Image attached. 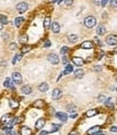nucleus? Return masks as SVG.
<instances>
[{
	"label": "nucleus",
	"mask_w": 117,
	"mask_h": 135,
	"mask_svg": "<svg viewBox=\"0 0 117 135\" xmlns=\"http://www.w3.org/2000/svg\"><path fill=\"white\" fill-rule=\"evenodd\" d=\"M96 24H97V20H96V17L92 15L87 16L85 20H84V25H85L87 28H94V27L96 26Z\"/></svg>",
	"instance_id": "nucleus-1"
},
{
	"label": "nucleus",
	"mask_w": 117,
	"mask_h": 135,
	"mask_svg": "<svg viewBox=\"0 0 117 135\" xmlns=\"http://www.w3.org/2000/svg\"><path fill=\"white\" fill-rule=\"evenodd\" d=\"M47 59L50 61V63L51 64H53V65H57L59 63V57H58V55L55 53H51V54H48V56H47Z\"/></svg>",
	"instance_id": "nucleus-2"
},
{
	"label": "nucleus",
	"mask_w": 117,
	"mask_h": 135,
	"mask_svg": "<svg viewBox=\"0 0 117 135\" xmlns=\"http://www.w3.org/2000/svg\"><path fill=\"white\" fill-rule=\"evenodd\" d=\"M27 9H28V4L26 2H20V3L16 5V10H17L18 13H25Z\"/></svg>",
	"instance_id": "nucleus-3"
},
{
	"label": "nucleus",
	"mask_w": 117,
	"mask_h": 135,
	"mask_svg": "<svg viewBox=\"0 0 117 135\" xmlns=\"http://www.w3.org/2000/svg\"><path fill=\"white\" fill-rule=\"evenodd\" d=\"M105 41H106L108 45H116L117 44V37L115 35H108Z\"/></svg>",
	"instance_id": "nucleus-4"
},
{
	"label": "nucleus",
	"mask_w": 117,
	"mask_h": 135,
	"mask_svg": "<svg viewBox=\"0 0 117 135\" xmlns=\"http://www.w3.org/2000/svg\"><path fill=\"white\" fill-rule=\"evenodd\" d=\"M12 80L14 81L16 84H21V83L23 82V77H21V75L20 74V72H13Z\"/></svg>",
	"instance_id": "nucleus-5"
},
{
	"label": "nucleus",
	"mask_w": 117,
	"mask_h": 135,
	"mask_svg": "<svg viewBox=\"0 0 117 135\" xmlns=\"http://www.w3.org/2000/svg\"><path fill=\"white\" fill-rule=\"evenodd\" d=\"M61 96H62V92H61V90H59V89H55V90L53 91V93H52V97H53L54 99H59Z\"/></svg>",
	"instance_id": "nucleus-6"
},
{
	"label": "nucleus",
	"mask_w": 117,
	"mask_h": 135,
	"mask_svg": "<svg viewBox=\"0 0 117 135\" xmlns=\"http://www.w3.org/2000/svg\"><path fill=\"white\" fill-rule=\"evenodd\" d=\"M44 125H45V119L44 118L38 119V121L36 122V129L37 130H41Z\"/></svg>",
	"instance_id": "nucleus-7"
},
{
	"label": "nucleus",
	"mask_w": 117,
	"mask_h": 135,
	"mask_svg": "<svg viewBox=\"0 0 117 135\" xmlns=\"http://www.w3.org/2000/svg\"><path fill=\"white\" fill-rule=\"evenodd\" d=\"M51 28L54 34H58V32L60 31V25H59V23H57V22H54V23L52 24Z\"/></svg>",
	"instance_id": "nucleus-8"
},
{
	"label": "nucleus",
	"mask_w": 117,
	"mask_h": 135,
	"mask_svg": "<svg viewBox=\"0 0 117 135\" xmlns=\"http://www.w3.org/2000/svg\"><path fill=\"white\" fill-rule=\"evenodd\" d=\"M72 61H73V64L76 65V66H78V67H81V66H83V65H84V61H83V58L77 57V56L73 57V58H72Z\"/></svg>",
	"instance_id": "nucleus-9"
},
{
	"label": "nucleus",
	"mask_w": 117,
	"mask_h": 135,
	"mask_svg": "<svg viewBox=\"0 0 117 135\" xmlns=\"http://www.w3.org/2000/svg\"><path fill=\"white\" fill-rule=\"evenodd\" d=\"M13 120L12 116L10 115V113H7V115H3L1 117V122L2 123H8V122H11V121Z\"/></svg>",
	"instance_id": "nucleus-10"
},
{
	"label": "nucleus",
	"mask_w": 117,
	"mask_h": 135,
	"mask_svg": "<svg viewBox=\"0 0 117 135\" xmlns=\"http://www.w3.org/2000/svg\"><path fill=\"white\" fill-rule=\"evenodd\" d=\"M21 135H32V131L28 126H23L21 129Z\"/></svg>",
	"instance_id": "nucleus-11"
},
{
	"label": "nucleus",
	"mask_w": 117,
	"mask_h": 135,
	"mask_svg": "<svg viewBox=\"0 0 117 135\" xmlns=\"http://www.w3.org/2000/svg\"><path fill=\"white\" fill-rule=\"evenodd\" d=\"M21 93L23 94L28 95V94H30L32 92V89H31V86H29V85H24V86H21Z\"/></svg>",
	"instance_id": "nucleus-12"
},
{
	"label": "nucleus",
	"mask_w": 117,
	"mask_h": 135,
	"mask_svg": "<svg viewBox=\"0 0 117 135\" xmlns=\"http://www.w3.org/2000/svg\"><path fill=\"white\" fill-rule=\"evenodd\" d=\"M56 117L58 118L60 121H64V122H66V121L68 120V116H67V113H64V112H57Z\"/></svg>",
	"instance_id": "nucleus-13"
},
{
	"label": "nucleus",
	"mask_w": 117,
	"mask_h": 135,
	"mask_svg": "<svg viewBox=\"0 0 117 135\" xmlns=\"http://www.w3.org/2000/svg\"><path fill=\"white\" fill-rule=\"evenodd\" d=\"M24 121V117L21 116V117H16V118H13V120L11 121V124L9 125H14V124H17V123H21Z\"/></svg>",
	"instance_id": "nucleus-14"
},
{
	"label": "nucleus",
	"mask_w": 117,
	"mask_h": 135,
	"mask_svg": "<svg viewBox=\"0 0 117 135\" xmlns=\"http://www.w3.org/2000/svg\"><path fill=\"white\" fill-rule=\"evenodd\" d=\"M81 48H83V49H92L94 48V43H92L91 41H84L81 44Z\"/></svg>",
	"instance_id": "nucleus-15"
},
{
	"label": "nucleus",
	"mask_w": 117,
	"mask_h": 135,
	"mask_svg": "<svg viewBox=\"0 0 117 135\" xmlns=\"http://www.w3.org/2000/svg\"><path fill=\"white\" fill-rule=\"evenodd\" d=\"M44 105H45V103H44V101H42V99H38V101L33 103V106L36 108H39V109L44 107Z\"/></svg>",
	"instance_id": "nucleus-16"
},
{
	"label": "nucleus",
	"mask_w": 117,
	"mask_h": 135,
	"mask_svg": "<svg viewBox=\"0 0 117 135\" xmlns=\"http://www.w3.org/2000/svg\"><path fill=\"white\" fill-rule=\"evenodd\" d=\"M106 32V29H105V27L103 25H99L97 28V34L99 35V36H103V35Z\"/></svg>",
	"instance_id": "nucleus-17"
},
{
	"label": "nucleus",
	"mask_w": 117,
	"mask_h": 135,
	"mask_svg": "<svg viewBox=\"0 0 117 135\" xmlns=\"http://www.w3.org/2000/svg\"><path fill=\"white\" fill-rule=\"evenodd\" d=\"M99 130H100V126H99V125L92 126L91 129H89L88 131H87V134H88V135H94L95 133H97V132H99Z\"/></svg>",
	"instance_id": "nucleus-18"
},
{
	"label": "nucleus",
	"mask_w": 117,
	"mask_h": 135,
	"mask_svg": "<svg viewBox=\"0 0 117 135\" xmlns=\"http://www.w3.org/2000/svg\"><path fill=\"white\" fill-rule=\"evenodd\" d=\"M74 77L77 78V79H81V78L84 77V70L83 69H76L74 71Z\"/></svg>",
	"instance_id": "nucleus-19"
},
{
	"label": "nucleus",
	"mask_w": 117,
	"mask_h": 135,
	"mask_svg": "<svg viewBox=\"0 0 117 135\" xmlns=\"http://www.w3.org/2000/svg\"><path fill=\"white\" fill-rule=\"evenodd\" d=\"M43 26H44V28L45 29H48L50 27L52 26V23H51V17H45V20L44 22H43Z\"/></svg>",
	"instance_id": "nucleus-20"
},
{
	"label": "nucleus",
	"mask_w": 117,
	"mask_h": 135,
	"mask_svg": "<svg viewBox=\"0 0 117 135\" xmlns=\"http://www.w3.org/2000/svg\"><path fill=\"white\" fill-rule=\"evenodd\" d=\"M68 40H69L70 42H72V43H75L78 40V36L77 35H74V34L69 35V36H68Z\"/></svg>",
	"instance_id": "nucleus-21"
},
{
	"label": "nucleus",
	"mask_w": 117,
	"mask_h": 135,
	"mask_svg": "<svg viewBox=\"0 0 117 135\" xmlns=\"http://www.w3.org/2000/svg\"><path fill=\"white\" fill-rule=\"evenodd\" d=\"M23 23H24V17L20 16V17H16V18H15L14 24H15V26H16V27H21Z\"/></svg>",
	"instance_id": "nucleus-22"
},
{
	"label": "nucleus",
	"mask_w": 117,
	"mask_h": 135,
	"mask_svg": "<svg viewBox=\"0 0 117 135\" xmlns=\"http://www.w3.org/2000/svg\"><path fill=\"white\" fill-rule=\"evenodd\" d=\"M39 90L41 91V92H46L48 90V84L46 82H42L41 84L39 85Z\"/></svg>",
	"instance_id": "nucleus-23"
},
{
	"label": "nucleus",
	"mask_w": 117,
	"mask_h": 135,
	"mask_svg": "<svg viewBox=\"0 0 117 135\" xmlns=\"http://www.w3.org/2000/svg\"><path fill=\"white\" fill-rule=\"evenodd\" d=\"M18 40H20L21 43H23V44H26V43L28 42V36H27V35H21L20 38H18Z\"/></svg>",
	"instance_id": "nucleus-24"
},
{
	"label": "nucleus",
	"mask_w": 117,
	"mask_h": 135,
	"mask_svg": "<svg viewBox=\"0 0 117 135\" xmlns=\"http://www.w3.org/2000/svg\"><path fill=\"white\" fill-rule=\"evenodd\" d=\"M72 71H73L72 64H68L67 67H66V69L64 70V72H62V74H64V75H68V74H70V72H72Z\"/></svg>",
	"instance_id": "nucleus-25"
},
{
	"label": "nucleus",
	"mask_w": 117,
	"mask_h": 135,
	"mask_svg": "<svg viewBox=\"0 0 117 135\" xmlns=\"http://www.w3.org/2000/svg\"><path fill=\"white\" fill-rule=\"evenodd\" d=\"M97 113H98V110L97 109H90V110H88V111L86 112V117H88V118L94 117V116H96Z\"/></svg>",
	"instance_id": "nucleus-26"
},
{
	"label": "nucleus",
	"mask_w": 117,
	"mask_h": 135,
	"mask_svg": "<svg viewBox=\"0 0 117 135\" xmlns=\"http://www.w3.org/2000/svg\"><path fill=\"white\" fill-rule=\"evenodd\" d=\"M9 104H10V107L12 108V109H16V108H18V103L16 101H14V99H10Z\"/></svg>",
	"instance_id": "nucleus-27"
},
{
	"label": "nucleus",
	"mask_w": 117,
	"mask_h": 135,
	"mask_svg": "<svg viewBox=\"0 0 117 135\" xmlns=\"http://www.w3.org/2000/svg\"><path fill=\"white\" fill-rule=\"evenodd\" d=\"M4 86L5 88H11V89H13L14 86H13V83H12V81H11L10 78H7L4 81Z\"/></svg>",
	"instance_id": "nucleus-28"
},
{
	"label": "nucleus",
	"mask_w": 117,
	"mask_h": 135,
	"mask_svg": "<svg viewBox=\"0 0 117 135\" xmlns=\"http://www.w3.org/2000/svg\"><path fill=\"white\" fill-rule=\"evenodd\" d=\"M105 105L110 108H114V104H113V99L112 98H107L106 102H105Z\"/></svg>",
	"instance_id": "nucleus-29"
},
{
	"label": "nucleus",
	"mask_w": 117,
	"mask_h": 135,
	"mask_svg": "<svg viewBox=\"0 0 117 135\" xmlns=\"http://www.w3.org/2000/svg\"><path fill=\"white\" fill-rule=\"evenodd\" d=\"M21 54H16L15 57L13 58V62H12V63H13V64H16V62H17V61H21Z\"/></svg>",
	"instance_id": "nucleus-30"
},
{
	"label": "nucleus",
	"mask_w": 117,
	"mask_h": 135,
	"mask_svg": "<svg viewBox=\"0 0 117 135\" xmlns=\"http://www.w3.org/2000/svg\"><path fill=\"white\" fill-rule=\"evenodd\" d=\"M0 22H1L2 24H7L8 23V18L5 15H0Z\"/></svg>",
	"instance_id": "nucleus-31"
},
{
	"label": "nucleus",
	"mask_w": 117,
	"mask_h": 135,
	"mask_svg": "<svg viewBox=\"0 0 117 135\" xmlns=\"http://www.w3.org/2000/svg\"><path fill=\"white\" fill-rule=\"evenodd\" d=\"M68 110H69V111H75V110H76V106H75V105H69V106H68Z\"/></svg>",
	"instance_id": "nucleus-32"
},
{
	"label": "nucleus",
	"mask_w": 117,
	"mask_h": 135,
	"mask_svg": "<svg viewBox=\"0 0 117 135\" xmlns=\"http://www.w3.org/2000/svg\"><path fill=\"white\" fill-rule=\"evenodd\" d=\"M64 4H66L67 7H70V5H72L73 2H74L73 0H64Z\"/></svg>",
	"instance_id": "nucleus-33"
},
{
	"label": "nucleus",
	"mask_w": 117,
	"mask_h": 135,
	"mask_svg": "<svg viewBox=\"0 0 117 135\" xmlns=\"http://www.w3.org/2000/svg\"><path fill=\"white\" fill-rule=\"evenodd\" d=\"M99 102L105 103V102H106V97H105L104 95H100V96H99Z\"/></svg>",
	"instance_id": "nucleus-34"
},
{
	"label": "nucleus",
	"mask_w": 117,
	"mask_h": 135,
	"mask_svg": "<svg viewBox=\"0 0 117 135\" xmlns=\"http://www.w3.org/2000/svg\"><path fill=\"white\" fill-rule=\"evenodd\" d=\"M68 51H69V48H68V47H62L60 52H61V54H66Z\"/></svg>",
	"instance_id": "nucleus-35"
},
{
	"label": "nucleus",
	"mask_w": 117,
	"mask_h": 135,
	"mask_svg": "<svg viewBox=\"0 0 117 135\" xmlns=\"http://www.w3.org/2000/svg\"><path fill=\"white\" fill-rule=\"evenodd\" d=\"M30 50H31L30 47H24L23 49H21V52H23V53H27L28 51H30Z\"/></svg>",
	"instance_id": "nucleus-36"
},
{
	"label": "nucleus",
	"mask_w": 117,
	"mask_h": 135,
	"mask_svg": "<svg viewBox=\"0 0 117 135\" xmlns=\"http://www.w3.org/2000/svg\"><path fill=\"white\" fill-rule=\"evenodd\" d=\"M44 47H45V48L51 47V41H50V40H46V41L44 42Z\"/></svg>",
	"instance_id": "nucleus-37"
},
{
	"label": "nucleus",
	"mask_w": 117,
	"mask_h": 135,
	"mask_svg": "<svg viewBox=\"0 0 117 135\" xmlns=\"http://www.w3.org/2000/svg\"><path fill=\"white\" fill-rule=\"evenodd\" d=\"M62 63L66 64V65H68V58H67V56H66V55H64V57H62Z\"/></svg>",
	"instance_id": "nucleus-38"
},
{
	"label": "nucleus",
	"mask_w": 117,
	"mask_h": 135,
	"mask_svg": "<svg viewBox=\"0 0 117 135\" xmlns=\"http://www.w3.org/2000/svg\"><path fill=\"white\" fill-rule=\"evenodd\" d=\"M111 4H112L113 7L117 8V0H111Z\"/></svg>",
	"instance_id": "nucleus-39"
},
{
	"label": "nucleus",
	"mask_w": 117,
	"mask_h": 135,
	"mask_svg": "<svg viewBox=\"0 0 117 135\" xmlns=\"http://www.w3.org/2000/svg\"><path fill=\"white\" fill-rule=\"evenodd\" d=\"M60 128V125H55L53 128V130H52V132H56V131H58V129Z\"/></svg>",
	"instance_id": "nucleus-40"
},
{
	"label": "nucleus",
	"mask_w": 117,
	"mask_h": 135,
	"mask_svg": "<svg viewBox=\"0 0 117 135\" xmlns=\"http://www.w3.org/2000/svg\"><path fill=\"white\" fill-rule=\"evenodd\" d=\"M95 70H96V71H101L102 67L101 66H95Z\"/></svg>",
	"instance_id": "nucleus-41"
},
{
	"label": "nucleus",
	"mask_w": 117,
	"mask_h": 135,
	"mask_svg": "<svg viewBox=\"0 0 117 135\" xmlns=\"http://www.w3.org/2000/svg\"><path fill=\"white\" fill-rule=\"evenodd\" d=\"M102 0H95V4H101Z\"/></svg>",
	"instance_id": "nucleus-42"
},
{
	"label": "nucleus",
	"mask_w": 117,
	"mask_h": 135,
	"mask_svg": "<svg viewBox=\"0 0 117 135\" xmlns=\"http://www.w3.org/2000/svg\"><path fill=\"white\" fill-rule=\"evenodd\" d=\"M111 131H112V132H117V126H112V128H111Z\"/></svg>",
	"instance_id": "nucleus-43"
},
{
	"label": "nucleus",
	"mask_w": 117,
	"mask_h": 135,
	"mask_svg": "<svg viewBox=\"0 0 117 135\" xmlns=\"http://www.w3.org/2000/svg\"><path fill=\"white\" fill-rule=\"evenodd\" d=\"M69 135H78V132H76V131H72Z\"/></svg>",
	"instance_id": "nucleus-44"
},
{
	"label": "nucleus",
	"mask_w": 117,
	"mask_h": 135,
	"mask_svg": "<svg viewBox=\"0 0 117 135\" xmlns=\"http://www.w3.org/2000/svg\"><path fill=\"white\" fill-rule=\"evenodd\" d=\"M107 1H108V0H102V3H101V4L103 5V7H104V5L106 4V2H107Z\"/></svg>",
	"instance_id": "nucleus-45"
},
{
	"label": "nucleus",
	"mask_w": 117,
	"mask_h": 135,
	"mask_svg": "<svg viewBox=\"0 0 117 135\" xmlns=\"http://www.w3.org/2000/svg\"><path fill=\"white\" fill-rule=\"evenodd\" d=\"M16 48V44L14 42H12V44H11V49H15Z\"/></svg>",
	"instance_id": "nucleus-46"
},
{
	"label": "nucleus",
	"mask_w": 117,
	"mask_h": 135,
	"mask_svg": "<svg viewBox=\"0 0 117 135\" xmlns=\"http://www.w3.org/2000/svg\"><path fill=\"white\" fill-rule=\"evenodd\" d=\"M40 135H47V132H46V131H43V132H41Z\"/></svg>",
	"instance_id": "nucleus-47"
},
{
	"label": "nucleus",
	"mask_w": 117,
	"mask_h": 135,
	"mask_svg": "<svg viewBox=\"0 0 117 135\" xmlns=\"http://www.w3.org/2000/svg\"><path fill=\"white\" fill-rule=\"evenodd\" d=\"M2 28H3V24H2L1 22H0V31L2 30Z\"/></svg>",
	"instance_id": "nucleus-48"
},
{
	"label": "nucleus",
	"mask_w": 117,
	"mask_h": 135,
	"mask_svg": "<svg viewBox=\"0 0 117 135\" xmlns=\"http://www.w3.org/2000/svg\"><path fill=\"white\" fill-rule=\"evenodd\" d=\"M70 117H71V118H75V117H76V113H73V115L71 113V115H70Z\"/></svg>",
	"instance_id": "nucleus-49"
},
{
	"label": "nucleus",
	"mask_w": 117,
	"mask_h": 135,
	"mask_svg": "<svg viewBox=\"0 0 117 135\" xmlns=\"http://www.w3.org/2000/svg\"><path fill=\"white\" fill-rule=\"evenodd\" d=\"M95 135H105V134H103V133H98V134H95Z\"/></svg>",
	"instance_id": "nucleus-50"
},
{
	"label": "nucleus",
	"mask_w": 117,
	"mask_h": 135,
	"mask_svg": "<svg viewBox=\"0 0 117 135\" xmlns=\"http://www.w3.org/2000/svg\"><path fill=\"white\" fill-rule=\"evenodd\" d=\"M52 1H53V2H56V1H57V0H52Z\"/></svg>",
	"instance_id": "nucleus-51"
},
{
	"label": "nucleus",
	"mask_w": 117,
	"mask_h": 135,
	"mask_svg": "<svg viewBox=\"0 0 117 135\" xmlns=\"http://www.w3.org/2000/svg\"><path fill=\"white\" fill-rule=\"evenodd\" d=\"M115 53H117V49H115Z\"/></svg>",
	"instance_id": "nucleus-52"
}]
</instances>
